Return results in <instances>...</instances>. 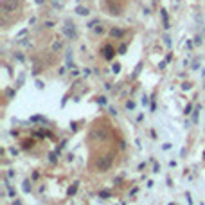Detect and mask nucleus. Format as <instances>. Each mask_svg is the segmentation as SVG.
I'll list each match as a JSON object with an SVG mask.
<instances>
[{
	"mask_svg": "<svg viewBox=\"0 0 205 205\" xmlns=\"http://www.w3.org/2000/svg\"><path fill=\"white\" fill-rule=\"evenodd\" d=\"M112 160H113V158H112L110 155H108V156H105L102 160H99V162H97V169H99V171H106L108 167L112 166Z\"/></svg>",
	"mask_w": 205,
	"mask_h": 205,
	"instance_id": "1",
	"label": "nucleus"
},
{
	"mask_svg": "<svg viewBox=\"0 0 205 205\" xmlns=\"http://www.w3.org/2000/svg\"><path fill=\"white\" fill-rule=\"evenodd\" d=\"M16 5V0H2V11L4 13H9L11 9H15Z\"/></svg>",
	"mask_w": 205,
	"mask_h": 205,
	"instance_id": "2",
	"label": "nucleus"
},
{
	"mask_svg": "<svg viewBox=\"0 0 205 205\" xmlns=\"http://www.w3.org/2000/svg\"><path fill=\"white\" fill-rule=\"evenodd\" d=\"M102 54H105V58H106V59H112V58L115 56V51L112 49L110 45H106V47H102Z\"/></svg>",
	"mask_w": 205,
	"mask_h": 205,
	"instance_id": "3",
	"label": "nucleus"
},
{
	"mask_svg": "<svg viewBox=\"0 0 205 205\" xmlns=\"http://www.w3.org/2000/svg\"><path fill=\"white\" fill-rule=\"evenodd\" d=\"M63 31H65V34H67L68 38H76V29H74V27L70 29V25H67V27H65Z\"/></svg>",
	"mask_w": 205,
	"mask_h": 205,
	"instance_id": "4",
	"label": "nucleus"
},
{
	"mask_svg": "<svg viewBox=\"0 0 205 205\" xmlns=\"http://www.w3.org/2000/svg\"><path fill=\"white\" fill-rule=\"evenodd\" d=\"M78 185H79V182H74L72 185L68 187V191H67V194H68V196H74V194H76V191H78Z\"/></svg>",
	"mask_w": 205,
	"mask_h": 205,
	"instance_id": "5",
	"label": "nucleus"
},
{
	"mask_svg": "<svg viewBox=\"0 0 205 205\" xmlns=\"http://www.w3.org/2000/svg\"><path fill=\"white\" fill-rule=\"evenodd\" d=\"M76 13L81 16H88V9L86 7H76Z\"/></svg>",
	"mask_w": 205,
	"mask_h": 205,
	"instance_id": "6",
	"label": "nucleus"
},
{
	"mask_svg": "<svg viewBox=\"0 0 205 205\" xmlns=\"http://www.w3.org/2000/svg\"><path fill=\"white\" fill-rule=\"evenodd\" d=\"M162 18H164V25H166V29H169V24H167V11L166 9H162Z\"/></svg>",
	"mask_w": 205,
	"mask_h": 205,
	"instance_id": "7",
	"label": "nucleus"
},
{
	"mask_svg": "<svg viewBox=\"0 0 205 205\" xmlns=\"http://www.w3.org/2000/svg\"><path fill=\"white\" fill-rule=\"evenodd\" d=\"M29 191H31V182L24 180V193H29Z\"/></svg>",
	"mask_w": 205,
	"mask_h": 205,
	"instance_id": "8",
	"label": "nucleus"
},
{
	"mask_svg": "<svg viewBox=\"0 0 205 205\" xmlns=\"http://www.w3.org/2000/svg\"><path fill=\"white\" fill-rule=\"evenodd\" d=\"M112 70H113L115 74H119V72H121V63H113V67H112Z\"/></svg>",
	"mask_w": 205,
	"mask_h": 205,
	"instance_id": "9",
	"label": "nucleus"
},
{
	"mask_svg": "<svg viewBox=\"0 0 205 205\" xmlns=\"http://www.w3.org/2000/svg\"><path fill=\"white\" fill-rule=\"evenodd\" d=\"M112 36H117V38L122 36V31L121 29H112Z\"/></svg>",
	"mask_w": 205,
	"mask_h": 205,
	"instance_id": "10",
	"label": "nucleus"
},
{
	"mask_svg": "<svg viewBox=\"0 0 205 205\" xmlns=\"http://www.w3.org/2000/svg\"><path fill=\"white\" fill-rule=\"evenodd\" d=\"M38 121H45L42 115H34V117H31V122H38Z\"/></svg>",
	"mask_w": 205,
	"mask_h": 205,
	"instance_id": "11",
	"label": "nucleus"
},
{
	"mask_svg": "<svg viewBox=\"0 0 205 205\" xmlns=\"http://www.w3.org/2000/svg\"><path fill=\"white\" fill-rule=\"evenodd\" d=\"M198 113H200V106H198L196 110H194V113H193V121H194V122L198 121Z\"/></svg>",
	"mask_w": 205,
	"mask_h": 205,
	"instance_id": "12",
	"label": "nucleus"
},
{
	"mask_svg": "<svg viewBox=\"0 0 205 205\" xmlns=\"http://www.w3.org/2000/svg\"><path fill=\"white\" fill-rule=\"evenodd\" d=\"M126 108H128V110H133V108H135V102H133V101H128V102H126Z\"/></svg>",
	"mask_w": 205,
	"mask_h": 205,
	"instance_id": "13",
	"label": "nucleus"
},
{
	"mask_svg": "<svg viewBox=\"0 0 205 205\" xmlns=\"http://www.w3.org/2000/svg\"><path fill=\"white\" fill-rule=\"evenodd\" d=\"M99 196H101V198H110V193H108V191H101Z\"/></svg>",
	"mask_w": 205,
	"mask_h": 205,
	"instance_id": "14",
	"label": "nucleus"
},
{
	"mask_svg": "<svg viewBox=\"0 0 205 205\" xmlns=\"http://www.w3.org/2000/svg\"><path fill=\"white\" fill-rule=\"evenodd\" d=\"M52 47H54V51H59V49H61V42H54Z\"/></svg>",
	"mask_w": 205,
	"mask_h": 205,
	"instance_id": "15",
	"label": "nucleus"
},
{
	"mask_svg": "<svg viewBox=\"0 0 205 205\" xmlns=\"http://www.w3.org/2000/svg\"><path fill=\"white\" fill-rule=\"evenodd\" d=\"M191 86H193L191 83H183V85H182V88H183V90H191Z\"/></svg>",
	"mask_w": 205,
	"mask_h": 205,
	"instance_id": "16",
	"label": "nucleus"
},
{
	"mask_svg": "<svg viewBox=\"0 0 205 205\" xmlns=\"http://www.w3.org/2000/svg\"><path fill=\"white\" fill-rule=\"evenodd\" d=\"M7 193H9V196H15V189H13L11 185H7Z\"/></svg>",
	"mask_w": 205,
	"mask_h": 205,
	"instance_id": "17",
	"label": "nucleus"
},
{
	"mask_svg": "<svg viewBox=\"0 0 205 205\" xmlns=\"http://www.w3.org/2000/svg\"><path fill=\"white\" fill-rule=\"evenodd\" d=\"M95 32H99V34H101V32H105V27H102V25H99V27H95Z\"/></svg>",
	"mask_w": 205,
	"mask_h": 205,
	"instance_id": "18",
	"label": "nucleus"
},
{
	"mask_svg": "<svg viewBox=\"0 0 205 205\" xmlns=\"http://www.w3.org/2000/svg\"><path fill=\"white\" fill-rule=\"evenodd\" d=\"M97 102H99V105H106V97H99Z\"/></svg>",
	"mask_w": 205,
	"mask_h": 205,
	"instance_id": "19",
	"label": "nucleus"
},
{
	"mask_svg": "<svg viewBox=\"0 0 205 205\" xmlns=\"http://www.w3.org/2000/svg\"><path fill=\"white\" fill-rule=\"evenodd\" d=\"M153 171H155V173H158V171H160V164H155V167H153Z\"/></svg>",
	"mask_w": 205,
	"mask_h": 205,
	"instance_id": "20",
	"label": "nucleus"
},
{
	"mask_svg": "<svg viewBox=\"0 0 205 205\" xmlns=\"http://www.w3.org/2000/svg\"><path fill=\"white\" fill-rule=\"evenodd\" d=\"M191 110H193V106H191V105H189V106L185 108V115H189V113H191Z\"/></svg>",
	"mask_w": 205,
	"mask_h": 205,
	"instance_id": "21",
	"label": "nucleus"
},
{
	"mask_svg": "<svg viewBox=\"0 0 205 205\" xmlns=\"http://www.w3.org/2000/svg\"><path fill=\"white\" fill-rule=\"evenodd\" d=\"M194 43H196V45H198V43H202V38H200V36H196V38H194Z\"/></svg>",
	"mask_w": 205,
	"mask_h": 205,
	"instance_id": "22",
	"label": "nucleus"
},
{
	"mask_svg": "<svg viewBox=\"0 0 205 205\" xmlns=\"http://www.w3.org/2000/svg\"><path fill=\"white\" fill-rule=\"evenodd\" d=\"M119 52H121V54H124V52H126V45H122L121 49H119Z\"/></svg>",
	"mask_w": 205,
	"mask_h": 205,
	"instance_id": "23",
	"label": "nucleus"
},
{
	"mask_svg": "<svg viewBox=\"0 0 205 205\" xmlns=\"http://www.w3.org/2000/svg\"><path fill=\"white\" fill-rule=\"evenodd\" d=\"M16 59L18 61H24V54H16Z\"/></svg>",
	"mask_w": 205,
	"mask_h": 205,
	"instance_id": "24",
	"label": "nucleus"
},
{
	"mask_svg": "<svg viewBox=\"0 0 205 205\" xmlns=\"http://www.w3.org/2000/svg\"><path fill=\"white\" fill-rule=\"evenodd\" d=\"M15 95V90H7V97H13Z\"/></svg>",
	"mask_w": 205,
	"mask_h": 205,
	"instance_id": "25",
	"label": "nucleus"
},
{
	"mask_svg": "<svg viewBox=\"0 0 205 205\" xmlns=\"http://www.w3.org/2000/svg\"><path fill=\"white\" fill-rule=\"evenodd\" d=\"M164 42H166V45H167V47H171V40H169L167 36H166V40H164Z\"/></svg>",
	"mask_w": 205,
	"mask_h": 205,
	"instance_id": "26",
	"label": "nucleus"
},
{
	"mask_svg": "<svg viewBox=\"0 0 205 205\" xmlns=\"http://www.w3.org/2000/svg\"><path fill=\"white\" fill-rule=\"evenodd\" d=\"M13 205H22V202H20V200H16V202H13Z\"/></svg>",
	"mask_w": 205,
	"mask_h": 205,
	"instance_id": "27",
	"label": "nucleus"
},
{
	"mask_svg": "<svg viewBox=\"0 0 205 205\" xmlns=\"http://www.w3.org/2000/svg\"><path fill=\"white\" fill-rule=\"evenodd\" d=\"M203 158H205V153H203Z\"/></svg>",
	"mask_w": 205,
	"mask_h": 205,
	"instance_id": "28",
	"label": "nucleus"
}]
</instances>
